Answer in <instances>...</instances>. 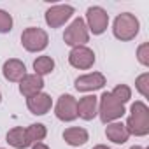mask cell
Wrapping results in <instances>:
<instances>
[{
  "label": "cell",
  "instance_id": "1",
  "mask_svg": "<svg viewBox=\"0 0 149 149\" xmlns=\"http://www.w3.org/2000/svg\"><path fill=\"white\" fill-rule=\"evenodd\" d=\"M126 130L132 135H146L149 132V111L146 107V104L142 102H135L132 105V116L128 118L126 123Z\"/></svg>",
  "mask_w": 149,
  "mask_h": 149
},
{
  "label": "cell",
  "instance_id": "2",
  "mask_svg": "<svg viewBox=\"0 0 149 149\" xmlns=\"http://www.w3.org/2000/svg\"><path fill=\"white\" fill-rule=\"evenodd\" d=\"M139 32V21L133 14L130 13H125V14H119L114 21V35L121 40H130L137 35Z\"/></svg>",
  "mask_w": 149,
  "mask_h": 149
},
{
  "label": "cell",
  "instance_id": "3",
  "mask_svg": "<svg viewBox=\"0 0 149 149\" xmlns=\"http://www.w3.org/2000/svg\"><path fill=\"white\" fill-rule=\"evenodd\" d=\"M125 114V107L123 104H119L111 93H104L100 97V118L104 123H109L112 119H118Z\"/></svg>",
  "mask_w": 149,
  "mask_h": 149
},
{
  "label": "cell",
  "instance_id": "4",
  "mask_svg": "<svg viewBox=\"0 0 149 149\" xmlns=\"http://www.w3.org/2000/svg\"><path fill=\"white\" fill-rule=\"evenodd\" d=\"M88 30H86V25L81 18L74 19V23L65 30V35H63V40L68 44V46H74V47H79L83 46L84 42H88Z\"/></svg>",
  "mask_w": 149,
  "mask_h": 149
},
{
  "label": "cell",
  "instance_id": "5",
  "mask_svg": "<svg viewBox=\"0 0 149 149\" xmlns=\"http://www.w3.org/2000/svg\"><path fill=\"white\" fill-rule=\"evenodd\" d=\"M21 42L28 51H42L47 46V33L40 28H26L21 33Z\"/></svg>",
  "mask_w": 149,
  "mask_h": 149
},
{
  "label": "cell",
  "instance_id": "6",
  "mask_svg": "<svg viewBox=\"0 0 149 149\" xmlns=\"http://www.w3.org/2000/svg\"><path fill=\"white\" fill-rule=\"evenodd\" d=\"M56 116L61 121H74L77 118V102L72 95L60 97L56 104Z\"/></svg>",
  "mask_w": 149,
  "mask_h": 149
},
{
  "label": "cell",
  "instance_id": "7",
  "mask_svg": "<svg viewBox=\"0 0 149 149\" xmlns=\"http://www.w3.org/2000/svg\"><path fill=\"white\" fill-rule=\"evenodd\" d=\"M68 61L76 68H90L95 63V54H93L91 49H88L84 46H79V47H74L70 51Z\"/></svg>",
  "mask_w": 149,
  "mask_h": 149
},
{
  "label": "cell",
  "instance_id": "8",
  "mask_svg": "<svg viewBox=\"0 0 149 149\" xmlns=\"http://www.w3.org/2000/svg\"><path fill=\"white\" fill-rule=\"evenodd\" d=\"M72 14H74V7H70V6H54L46 13V21L51 28H58L67 19H70Z\"/></svg>",
  "mask_w": 149,
  "mask_h": 149
},
{
  "label": "cell",
  "instance_id": "9",
  "mask_svg": "<svg viewBox=\"0 0 149 149\" xmlns=\"http://www.w3.org/2000/svg\"><path fill=\"white\" fill-rule=\"evenodd\" d=\"M86 16H88L90 28H91V32L95 35H100V33L105 32L107 23H109V16H107V13L102 7H90Z\"/></svg>",
  "mask_w": 149,
  "mask_h": 149
},
{
  "label": "cell",
  "instance_id": "10",
  "mask_svg": "<svg viewBox=\"0 0 149 149\" xmlns=\"http://www.w3.org/2000/svg\"><path fill=\"white\" fill-rule=\"evenodd\" d=\"M105 84V77L98 72H93V74H86V76H81L76 79V88L79 91H93V90H98Z\"/></svg>",
  "mask_w": 149,
  "mask_h": 149
},
{
  "label": "cell",
  "instance_id": "11",
  "mask_svg": "<svg viewBox=\"0 0 149 149\" xmlns=\"http://www.w3.org/2000/svg\"><path fill=\"white\" fill-rule=\"evenodd\" d=\"M44 88V81L40 76H37V74H32V76H25L21 81H19V91L21 95H25L26 98L40 93V90Z\"/></svg>",
  "mask_w": 149,
  "mask_h": 149
},
{
  "label": "cell",
  "instance_id": "12",
  "mask_svg": "<svg viewBox=\"0 0 149 149\" xmlns=\"http://www.w3.org/2000/svg\"><path fill=\"white\" fill-rule=\"evenodd\" d=\"M97 97L95 95H88V97H83L79 102H77V116H81L83 119L90 121L97 116Z\"/></svg>",
  "mask_w": 149,
  "mask_h": 149
},
{
  "label": "cell",
  "instance_id": "13",
  "mask_svg": "<svg viewBox=\"0 0 149 149\" xmlns=\"http://www.w3.org/2000/svg\"><path fill=\"white\" fill-rule=\"evenodd\" d=\"M26 76V68L19 60H7L4 63V77L7 81H21Z\"/></svg>",
  "mask_w": 149,
  "mask_h": 149
},
{
  "label": "cell",
  "instance_id": "14",
  "mask_svg": "<svg viewBox=\"0 0 149 149\" xmlns=\"http://www.w3.org/2000/svg\"><path fill=\"white\" fill-rule=\"evenodd\" d=\"M26 105L32 111V114L40 116V114H46L51 109V98L46 93H37V95H33V97H30L26 100Z\"/></svg>",
  "mask_w": 149,
  "mask_h": 149
},
{
  "label": "cell",
  "instance_id": "15",
  "mask_svg": "<svg viewBox=\"0 0 149 149\" xmlns=\"http://www.w3.org/2000/svg\"><path fill=\"white\" fill-rule=\"evenodd\" d=\"M105 133H107V139H111V140L116 142V144H123V142H126V140H128V135H130L128 130H126V126L121 125V123L107 125Z\"/></svg>",
  "mask_w": 149,
  "mask_h": 149
},
{
  "label": "cell",
  "instance_id": "16",
  "mask_svg": "<svg viewBox=\"0 0 149 149\" xmlns=\"http://www.w3.org/2000/svg\"><path fill=\"white\" fill-rule=\"evenodd\" d=\"M7 142L11 146H14L16 149H25V147L30 146V142L26 139V130L21 128V126H16L7 133Z\"/></svg>",
  "mask_w": 149,
  "mask_h": 149
},
{
  "label": "cell",
  "instance_id": "17",
  "mask_svg": "<svg viewBox=\"0 0 149 149\" xmlns=\"http://www.w3.org/2000/svg\"><path fill=\"white\" fill-rule=\"evenodd\" d=\"M63 139L70 146H81L88 140V132L84 128H67L63 132Z\"/></svg>",
  "mask_w": 149,
  "mask_h": 149
},
{
  "label": "cell",
  "instance_id": "18",
  "mask_svg": "<svg viewBox=\"0 0 149 149\" xmlns=\"http://www.w3.org/2000/svg\"><path fill=\"white\" fill-rule=\"evenodd\" d=\"M33 68H35V74L37 76H44V74H49L53 72L54 68V61L51 56H39L35 61H33Z\"/></svg>",
  "mask_w": 149,
  "mask_h": 149
},
{
  "label": "cell",
  "instance_id": "19",
  "mask_svg": "<svg viewBox=\"0 0 149 149\" xmlns=\"http://www.w3.org/2000/svg\"><path fill=\"white\" fill-rule=\"evenodd\" d=\"M46 137V126L44 125H30L26 128V139L30 144H39Z\"/></svg>",
  "mask_w": 149,
  "mask_h": 149
},
{
  "label": "cell",
  "instance_id": "20",
  "mask_svg": "<svg viewBox=\"0 0 149 149\" xmlns=\"http://www.w3.org/2000/svg\"><path fill=\"white\" fill-rule=\"evenodd\" d=\"M119 104H125V102H128L130 100V97H132V91H130V88L126 86V84H119L112 93H111Z\"/></svg>",
  "mask_w": 149,
  "mask_h": 149
},
{
  "label": "cell",
  "instance_id": "21",
  "mask_svg": "<svg viewBox=\"0 0 149 149\" xmlns=\"http://www.w3.org/2000/svg\"><path fill=\"white\" fill-rule=\"evenodd\" d=\"M11 26H13V18H11V14H7L6 11H0V33L11 32Z\"/></svg>",
  "mask_w": 149,
  "mask_h": 149
},
{
  "label": "cell",
  "instance_id": "22",
  "mask_svg": "<svg viewBox=\"0 0 149 149\" xmlns=\"http://www.w3.org/2000/svg\"><path fill=\"white\" fill-rule=\"evenodd\" d=\"M147 79H149V76H147V74H142V76L137 79V90H139V91H140L144 97H147V95H149V90H147V86H146Z\"/></svg>",
  "mask_w": 149,
  "mask_h": 149
},
{
  "label": "cell",
  "instance_id": "23",
  "mask_svg": "<svg viewBox=\"0 0 149 149\" xmlns=\"http://www.w3.org/2000/svg\"><path fill=\"white\" fill-rule=\"evenodd\" d=\"M146 51H147V44H142L140 47H139V60H140V63H144V65H147V56H146Z\"/></svg>",
  "mask_w": 149,
  "mask_h": 149
},
{
  "label": "cell",
  "instance_id": "24",
  "mask_svg": "<svg viewBox=\"0 0 149 149\" xmlns=\"http://www.w3.org/2000/svg\"><path fill=\"white\" fill-rule=\"evenodd\" d=\"M32 149H49L46 144H42V142H39V144H33V147Z\"/></svg>",
  "mask_w": 149,
  "mask_h": 149
},
{
  "label": "cell",
  "instance_id": "25",
  "mask_svg": "<svg viewBox=\"0 0 149 149\" xmlns=\"http://www.w3.org/2000/svg\"><path fill=\"white\" fill-rule=\"evenodd\" d=\"M93 149H109V147H107V146H95Z\"/></svg>",
  "mask_w": 149,
  "mask_h": 149
},
{
  "label": "cell",
  "instance_id": "26",
  "mask_svg": "<svg viewBox=\"0 0 149 149\" xmlns=\"http://www.w3.org/2000/svg\"><path fill=\"white\" fill-rule=\"evenodd\" d=\"M132 149H144V147H139V146H135V147H132Z\"/></svg>",
  "mask_w": 149,
  "mask_h": 149
},
{
  "label": "cell",
  "instance_id": "27",
  "mask_svg": "<svg viewBox=\"0 0 149 149\" xmlns=\"http://www.w3.org/2000/svg\"><path fill=\"white\" fill-rule=\"evenodd\" d=\"M0 100H2V97H0Z\"/></svg>",
  "mask_w": 149,
  "mask_h": 149
}]
</instances>
